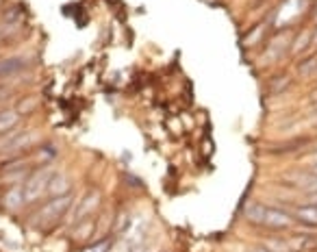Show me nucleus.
I'll list each match as a JSON object with an SVG mask.
<instances>
[{"instance_id": "nucleus-16", "label": "nucleus", "mask_w": 317, "mask_h": 252, "mask_svg": "<svg viewBox=\"0 0 317 252\" xmlns=\"http://www.w3.org/2000/svg\"><path fill=\"white\" fill-rule=\"evenodd\" d=\"M130 226V215L126 213V215H122V218H120V224L115 226V230H118V233H122V230H126Z\"/></svg>"}, {"instance_id": "nucleus-14", "label": "nucleus", "mask_w": 317, "mask_h": 252, "mask_svg": "<svg viewBox=\"0 0 317 252\" xmlns=\"http://www.w3.org/2000/svg\"><path fill=\"white\" fill-rule=\"evenodd\" d=\"M311 46V33H302L300 35V42L295 39L293 46H291V52H302V50H306Z\"/></svg>"}, {"instance_id": "nucleus-11", "label": "nucleus", "mask_w": 317, "mask_h": 252, "mask_svg": "<svg viewBox=\"0 0 317 252\" xmlns=\"http://www.w3.org/2000/svg\"><path fill=\"white\" fill-rule=\"evenodd\" d=\"M94 233V222H89V218H85L83 222L76 224V230L72 233V237L76 241H87V237H92Z\"/></svg>"}, {"instance_id": "nucleus-8", "label": "nucleus", "mask_w": 317, "mask_h": 252, "mask_svg": "<svg viewBox=\"0 0 317 252\" xmlns=\"http://www.w3.org/2000/svg\"><path fill=\"white\" fill-rule=\"evenodd\" d=\"M70 189H72V183H70V178L65 174H52V178H50L48 183V194L52 196V198H57V196H65L70 194Z\"/></svg>"}, {"instance_id": "nucleus-22", "label": "nucleus", "mask_w": 317, "mask_h": 252, "mask_svg": "<svg viewBox=\"0 0 317 252\" xmlns=\"http://www.w3.org/2000/svg\"><path fill=\"white\" fill-rule=\"evenodd\" d=\"M313 115H315V118H317V109H315V111H313Z\"/></svg>"}, {"instance_id": "nucleus-7", "label": "nucleus", "mask_w": 317, "mask_h": 252, "mask_svg": "<svg viewBox=\"0 0 317 252\" xmlns=\"http://www.w3.org/2000/svg\"><path fill=\"white\" fill-rule=\"evenodd\" d=\"M295 222L300 224H306V226H317V204L313 202H304V204H298L295 206Z\"/></svg>"}, {"instance_id": "nucleus-4", "label": "nucleus", "mask_w": 317, "mask_h": 252, "mask_svg": "<svg viewBox=\"0 0 317 252\" xmlns=\"http://www.w3.org/2000/svg\"><path fill=\"white\" fill-rule=\"evenodd\" d=\"M100 204V191H89V194L83 196V200H80V204L74 209V215H72V222L74 224H78V222H83L87 218L89 213H94L96 206Z\"/></svg>"}, {"instance_id": "nucleus-1", "label": "nucleus", "mask_w": 317, "mask_h": 252, "mask_svg": "<svg viewBox=\"0 0 317 252\" xmlns=\"http://www.w3.org/2000/svg\"><path fill=\"white\" fill-rule=\"evenodd\" d=\"M72 202H74L72 191H70V194H65V196H57V198H50L48 202L37 211L35 224H37V226H44V228L52 226L54 222H59L65 213H68V209L72 206Z\"/></svg>"}, {"instance_id": "nucleus-3", "label": "nucleus", "mask_w": 317, "mask_h": 252, "mask_svg": "<svg viewBox=\"0 0 317 252\" xmlns=\"http://www.w3.org/2000/svg\"><path fill=\"white\" fill-rule=\"evenodd\" d=\"M295 222V218H291L287 211L283 209H271L268 206V213L263 220V228H271V230H287L291 224Z\"/></svg>"}, {"instance_id": "nucleus-5", "label": "nucleus", "mask_w": 317, "mask_h": 252, "mask_svg": "<svg viewBox=\"0 0 317 252\" xmlns=\"http://www.w3.org/2000/svg\"><path fill=\"white\" fill-rule=\"evenodd\" d=\"M26 68H28L26 57H4L0 59V78L16 76V74L24 72Z\"/></svg>"}, {"instance_id": "nucleus-13", "label": "nucleus", "mask_w": 317, "mask_h": 252, "mask_svg": "<svg viewBox=\"0 0 317 252\" xmlns=\"http://www.w3.org/2000/svg\"><path fill=\"white\" fill-rule=\"evenodd\" d=\"M289 83H291V78L289 76H285V74H283V76H276L274 80H271V85H269V92L271 94H278V92H285V89L287 87H289Z\"/></svg>"}, {"instance_id": "nucleus-6", "label": "nucleus", "mask_w": 317, "mask_h": 252, "mask_svg": "<svg viewBox=\"0 0 317 252\" xmlns=\"http://www.w3.org/2000/svg\"><path fill=\"white\" fill-rule=\"evenodd\" d=\"M2 204H4V209H9V211H18L22 204H26V194H24V187H20V185L11 187L7 194L2 196Z\"/></svg>"}, {"instance_id": "nucleus-21", "label": "nucleus", "mask_w": 317, "mask_h": 252, "mask_svg": "<svg viewBox=\"0 0 317 252\" xmlns=\"http://www.w3.org/2000/svg\"><path fill=\"white\" fill-rule=\"evenodd\" d=\"M311 100H315V102H317V89H315L313 94H311Z\"/></svg>"}, {"instance_id": "nucleus-20", "label": "nucleus", "mask_w": 317, "mask_h": 252, "mask_svg": "<svg viewBox=\"0 0 317 252\" xmlns=\"http://www.w3.org/2000/svg\"><path fill=\"white\" fill-rule=\"evenodd\" d=\"M311 46H315V48H317V26H315V31L311 33Z\"/></svg>"}, {"instance_id": "nucleus-10", "label": "nucleus", "mask_w": 317, "mask_h": 252, "mask_svg": "<svg viewBox=\"0 0 317 252\" xmlns=\"http://www.w3.org/2000/svg\"><path fill=\"white\" fill-rule=\"evenodd\" d=\"M18 120H20L18 111H2L0 113V133H9L18 124Z\"/></svg>"}, {"instance_id": "nucleus-17", "label": "nucleus", "mask_w": 317, "mask_h": 252, "mask_svg": "<svg viewBox=\"0 0 317 252\" xmlns=\"http://www.w3.org/2000/svg\"><path fill=\"white\" fill-rule=\"evenodd\" d=\"M306 194H317V174L311 178V185L306 187Z\"/></svg>"}, {"instance_id": "nucleus-12", "label": "nucleus", "mask_w": 317, "mask_h": 252, "mask_svg": "<svg viewBox=\"0 0 317 252\" xmlns=\"http://www.w3.org/2000/svg\"><path fill=\"white\" fill-rule=\"evenodd\" d=\"M315 70H317V57H306L298 63V72L302 76H311V74H315Z\"/></svg>"}, {"instance_id": "nucleus-2", "label": "nucleus", "mask_w": 317, "mask_h": 252, "mask_svg": "<svg viewBox=\"0 0 317 252\" xmlns=\"http://www.w3.org/2000/svg\"><path fill=\"white\" fill-rule=\"evenodd\" d=\"M52 174H54L52 165H44V168H39L37 172L28 174L26 185H24L26 202H33V200H37L39 196H42L44 191L48 189V183H50V178H52Z\"/></svg>"}, {"instance_id": "nucleus-15", "label": "nucleus", "mask_w": 317, "mask_h": 252, "mask_svg": "<svg viewBox=\"0 0 317 252\" xmlns=\"http://www.w3.org/2000/svg\"><path fill=\"white\" fill-rule=\"evenodd\" d=\"M111 250V241L109 239H100V241H96V244H92L85 252H109Z\"/></svg>"}, {"instance_id": "nucleus-19", "label": "nucleus", "mask_w": 317, "mask_h": 252, "mask_svg": "<svg viewBox=\"0 0 317 252\" xmlns=\"http://www.w3.org/2000/svg\"><path fill=\"white\" fill-rule=\"evenodd\" d=\"M248 252H269V250L265 248V246H252V248H250Z\"/></svg>"}, {"instance_id": "nucleus-18", "label": "nucleus", "mask_w": 317, "mask_h": 252, "mask_svg": "<svg viewBox=\"0 0 317 252\" xmlns=\"http://www.w3.org/2000/svg\"><path fill=\"white\" fill-rule=\"evenodd\" d=\"M128 252H146V246L139 241V244H130V250Z\"/></svg>"}, {"instance_id": "nucleus-9", "label": "nucleus", "mask_w": 317, "mask_h": 252, "mask_svg": "<svg viewBox=\"0 0 317 252\" xmlns=\"http://www.w3.org/2000/svg\"><path fill=\"white\" fill-rule=\"evenodd\" d=\"M265 213H268V206L265 204H259V202H252L245 209V220L254 226H263V220H265Z\"/></svg>"}]
</instances>
